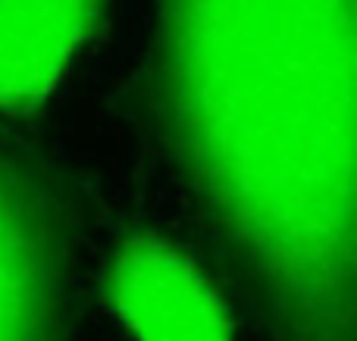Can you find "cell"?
<instances>
[{"mask_svg": "<svg viewBox=\"0 0 357 341\" xmlns=\"http://www.w3.org/2000/svg\"><path fill=\"white\" fill-rule=\"evenodd\" d=\"M100 13L104 0H0V113L44 104Z\"/></svg>", "mask_w": 357, "mask_h": 341, "instance_id": "cell-4", "label": "cell"}, {"mask_svg": "<svg viewBox=\"0 0 357 341\" xmlns=\"http://www.w3.org/2000/svg\"><path fill=\"white\" fill-rule=\"evenodd\" d=\"M148 113L273 341H354L357 0H157Z\"/></svg>", "mask_w": 357, "mask_h": 341, "instance_id": "cell-1", "label": "cell"}, {"mask_svg": "<svg viewBox=\"0 0 357 341\" xmlns=\"http://www.w3.org/2000/svg\"><path fill=\"white\" fill-rule=\"evenodd\" d=\"M75 241L63 185L0 144V341H73Z\"/></svg>", "mask_w": 357, "mask_h": 341, "instance_id": "cell-2", "label": "cell"}, {"mask_svg": "<svg viewBox=\"0 0 357 341\" xmlns=\"http://www.w3.org/2000/svg\"><path fill=\"white\" fill-rule=\"evenodd\" d=\"M110 310L132 341H232L229 310L207 276L176 244L135 235L104 276Z\"/></svg>", "mask_w": 357, "mask_h": 341, "instance_id": "cell-3", "label": "cell"}]
</instances>
